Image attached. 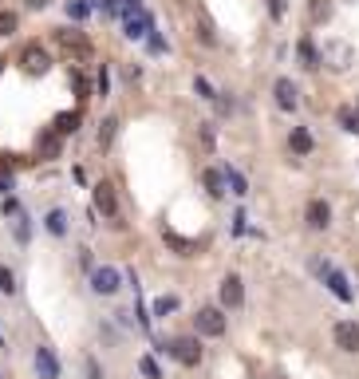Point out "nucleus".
I'll return each instance as SVG.
<instances>
[{"label": "nucleus", "mask_w": 359, "mask_h": 379, "mask_svg": "<svg viewBox=\"0 0 359 379\" xmlns=\"http://www.w3.org/2000/svg\"><path fill=\"white\" fill-rule=\"evenodd\" d=\"M158 352H170L178 359L182 368H198L201 364V340L198 336H174V340H162Z\"/></svg>", "instance_id": "obj_1"}, {"label": "nucleus", "mask_w": 359, "mask_h": 379, "mask_svg": "<svg viewBox=\"0 0 359 379\" xmlns=\"http://www.w3.org/2000/svg\"><path fill=\"white\" fill-rule=\"evenodd\" d=\"M119 16H122V32H127L130 40H142V36L154 32V20H150V12L142 8V4H127V0H122Z\"/></svg>", "instance_id": "obj_2"}, {"label": "nucleus", "mask_w": 359, "mask_h": 379, "mask_svg": "<svg viewBox=\"0 0 359 379\" xmlns=\"http://www.w3.org/2000/svg\"><path fill=\"white\" fill-rule=\"evenodd\" d=\"M91 292L95 297H119V289H122V273L115 269V265H99V269H91Z\"/></svg>", "instance_id": "obj_3"}, {"label": "nucleus", "mask_w": 359, "mask_h": 379, "mask_svg": "<svg viewBox=\"0 0 359 379\" xmlns=\"http://www.w3.org/2000/svg\"><path fill=\"white\" fill-rule=\"evenodd\" d=\"M312 273H316V277H324V285H328L332 297L351 300V285H348V277H344L336 265H328V261H312Z\"/></svg>", "instance_id": "obj_4"}, {"label": "nucleus", "mask_w": 359, "mask_h": 379, "mask_svg": "<svg viewBox=\"0 0 359 379\" xmlns=\"http://www.w3.org/2000/svg\"><path fill=\"white\" fill-rule=\"evenodd\" d=\"M194 328H198V336H225V312L213 309V304H206V309H198V316H194Z\"/></svg>", "instance_id": "obj_5"}, {"label": "nucleus", "mask_w": 359, "mask_h": 379, "mask_svg": "<svg viewBox=\"0 0 359 379\" xmlns=\"http://www.w3.org/2000/svg\"><path fill=\"white\" fill-rule=\"evenodd\" d=\"M351 60H355V51H351V44H344V40L324 44V51H320V63H328L332 71H348Z\"/></svg>", "instance_id": "obj_6"}, {"label": "nucleus", "mask_w": 359, "mask_h": 379, "mask_svg": "<svg viewBox=\"0 0 359 379\" xmlns=\"http://www.w3.org/2000/svg\"><path fill=\"white\" fill-rule=\"evenodd\" d=\"M56 44L68 51L71 60H87V56H91V40L83 36V32H75V28H60V32H56Z\"/></svg>", "instance_id": "obj_7"}, {"label": "nucleus", "mask_w": 359, "mask_h": 379, "mask_svg": "<svg viewBox=\"0 0 359 379\" xmlns=\"http://www.w3.org/2000/svg\"><path fill=\"white\" fill-rule=\"evenodd\" d=\"M32 368H36V375H40V379H60L63 375L60 356H56L48 344H40V348H36V356H32Z\"/></svg>", "instance_id": "obj_8"}, {"label": "nucleus", "mask_w": 359, "mask_h": 379, "mask_svg": "<svg viewBox=\"0 0 359 379\" xmlns=\"http://www.w3.org/2000/svg\"><path fill=\"white\" fill-rule=\"evenodd\" d=\"M20 68L28 71V75H48V68H51V56L40 48V44H28V48L20 51Z\"/></svg>", "instance_id": "obj_9"}, {"label": "nucleus", "mask_w": 359, "mask_h": 379, "mask_svg": "<svg viewBox=\"0 0 359 379\" xmlns=\"http://www.w3.org/2000/svg\"><path fill=\"white\" fill-rule=\"evenodd\" d=\"M332 340H336V348L339 352H359V324L355 320H339L336 328H332Z\"/></svg>", "instance_id": "obj_10"}, {"label": "nucleus", "mask_w": 359, "mask_h": 379, "mask_svg": "<svg viewBox=\"0 0 359 379\" xmlns=\"http://www.w3.org/2000/svg\"><path fill=\"white\" fill-rule=\"evenodd\" d=\"M95 210L103 218H119V194H115V182H99L95 186Z\"/></svg>", "instance_id": "obj_11"}, {"label": "nucleus", "mask_w": 359, "mask_h": 379, "mask_svg": "<svg viewBox=\"0 0 359 379\" xmlns=\"http://www.w3.org/2000/svg\"><path fill=\"white\" fill-rule=\"evenodd\" d=\"M241 304H245V280L237 273H229L221 280V309H241Z\"/></svg>", "instance_id": "obj_12"}, {"label": "nucleus", "mask_w": 359, "mask_h": 379, "mask_svg": "<svg viewBox=\"0 0 359 379\" xmlns=\"http://www.w3.org/2000/svg\"><path fill=\"white\" fill-rule=\"evenodd\" d=\"M304 221H308V230H328L332 225V206L324 198H312L308 210H304Z\"/></svg>", "instance_id": "obj_13"}, {"label": "nucleus", "mask_w": 359, "mask_h": 379, "mask_svg": "<svg viewBox=\"0 0 359 379\" xmlns=\"http://www.w3.org/2000/svg\"><path fill=\"white\" fill-rule=\"evenodd\" d=\"M272 95H277V107L280 111H296V83H292V80H277V83H272Z\"/></svg>", "instance_id": "obj_14"}, {"label": "nucleus", "mask_w": 359, "mask_h": 379, "mask_svg": "<svg viewBox=\"0 0 359 379\" xmlns=\"http://www.w3.org/2000/svg\"><path fill=\"white\" fill-rule=\"evenodd\" d=\"M44 230H48L51 237H68V210L51 206V210L44 213Z\"/></svg>", "instance_id": "obj_15"}, {"label": "nucleus", "mask_w": 359, "mask_h": 379, "mask_svg": "<svg viewBox=\"0 0 359 379\" xmlns=\"http://www.w3.org/2000/svg\"><path fill=\"white\" fill-rule=\"evenodd\" d=\"M312 147H316L312 130L308 127H292V135H289V150H292V154H312Z\"/></svg>", "instance_id": "obj_16"}, {"label": "nucleus", "mask_w": 359, "mask_h": 379, "mask_svg": "<svg viewBox=\"0 0 359 379\" xmlns=\"http://www.w3.org/2000/svg\"><path fill=\"white\" fill-rule=\"evenodd\" d=\"M201 182H206V190H210V198H225V194H229V186H225V174H221V170H206V174H201Z\"/></svg>", "instance_id": "obj_17"}, {"label": "nucleus", "mask_w": 359, "mask_h": 379, "mask_svg": "<svg viewBox=\"0 0 359 379\" xmlns=\"http://www.w3.org/2000/svg\"><path fill=\"white\" fill-rule=\"evenodd\" d=\"M296 56H300L304 68H320V51H316V44H312V40H300L296 44Z\"/></svg>", "instance_id": "obj_18"}, {"label": "nucleus", "mask_w": 359, "mask_h": 379, "mask_svg": "<svg viewBox=\"0 0 359 379\" xmlns=\"http://www.w3.org/2000/svg\"><path fill=\"white\" fill-rule=\"evenodd\" d=\"M60 147H63V139L56 135V130H48V135L40 139V150H36V154H40V159H51V154H60Z\"/></svg>", "instance_id": "obj_19"}, {"label": "nucleus", "mask_w": 359, "mask_h": 379, "mask_svg": "<svg viewBox=\"0 0 359 379\" xmlns=\"http://www.w3.org/2000/svg\"><path fill=\"white\" fill-rule=\"evenodd\" d=\"M12 237L20 241V245H28V241H32V218H28V213H20V218H16V225H12Z\"/></svg>", "instance_id": "obj_20"}, {"label": "nucleus", "mask_w": 359, "mask_h": 379, "mask_svg": "<svg viewBox=\"0 0 359 379\" xmlns=\"http://www.w3.org/2000/svg\"><path fill=\"white\" fill-rule=\"evenodd\" d=\"M221 174H225V186L233 190V194H245V190H249V182L241 178V170H233V166H225L221 170Z\"/></svg>", "instance_id": "obj_21"}, {"label": "nucleus", "mask_w": 359, "mask_h": 379, "mask_svg": "<svg viewBox=\"0 0 359 379\" xmlns=\"http://www.w3.org/2000/svg\"><path fill=\"white\" fill-rule=\"evenodd\" d=\"M336 119H339V127L348 130V135H359V115H355L351 107H339V115H336Z\"/></svg>", "instance_id": "obj_22"}, {"label": "nucleus", "mask_w": 359, "mask_h": 379, "mask_svg": "<svg viewBox=\"0 0 359 379\" xmlns=\"http://www.w3.org/2000/svg\"><path fill=\"white\" fill-rule=\"evenodd\" d=\"M68 16H71V20H87V16H91V0H68Z\"/></svg>", "instance_id": "obj_23"}, {"label": "nucleus", "mask_w": 359, "mask_h": 379, "mask_svg": "<svg viewBox=\"0 0 359 379\" xmlns=\"http://www.w3.org/2000/svg\"><path fill=\"white\" fill-rule=\"evenodd\" d=\"M115 130H119V119H103V123H99V147H103V150L111 147V139H115Z\"/></svg>", "instance_id": "obj_24"}, {"label": "nucleus", "mask_w": 359, "mask_h": 379, "mask_svg": "<svg viewBox=\"0 0 359 379\" xmlns=\"http://www.w3.org/2000/svg\"><path fill=\"white\" fill-rule=\"evenodd\" d=\"M308 16H312V20H316V24H324V20H328V16H332V0H312Z\"/></svg>", "instance_id": "obj_25"}, {"label": "nucleus", "mask_w": 359, "mask_h": 379, "mask_svg": "<svg viewBox=\"0 0 359 379\" xmlns=\"http://www.w3.org/2000/svg\"><path fill=\"white\" fill-rule=\"evenodd\" d=\"M170 312H178V297H158L154 300V316H170Z\"/></svg>", "instance_id": "obj_26"}, {"label": "nucleus", "mask_w": 359, "mask_h": 379, "mask_svg": "<svg viewBox=\"0 0 359 379\" xmlns=\"http://www.w3.org/2000/svg\"><path fill=\"white\" fill-rule=\"evenodd\" d=\"M16 28H20V16L16 12H0V36H12Z\"/></svg>", "instance_id": "obj_27"}, {"label": "nucleus", "mask_w": 359, "mask_h": 379, "mask_svg": "<svg viewBox=\"0 0 359 379\" xmlns=\"http://www.w3.org/2000/svg\"><path fill=\"white\" fill-rule=\"evenodd\" d=\"M80 368H83V379H103V368H99V359L95 356H83Z\"/></svg>", "instance_id": "obj_28"}, {"label": "nucleus", "mask_w": 359, "mask_h": 379, "mask_svg": "<svg viewBox=\"0 0 359 379\" xmlns=\"http://www.w3.org/2000/svg\"><path fill=\"white\" fill-rule=\"evenodd\" d=\"M139 371H142V375H146V379H162V368H158V359H150V356H142V359H139Z\"/></svg>", "instance_id": "obj_29"}, {"label": "nucleus", "mask_w": 359, "mask_h": 379, "mask_svg": "<svg viewBox=\"0 0 359 379\" xmlns=\"http://www.w3.org/2000/svg\"><path fill=\"white\" fill-rule=\"evenodd\" d=\"M0 292H4V297H12V292H16V277H12L8 265H0Z\"/></svg>", "instance_id": "obj_30"}, {"label": "nucleus", "mask_w": 359, "mask_h": 379, "mask_svg": "<svg viewBox=\"0 0 359 379\" xmlns=\"http://www.w3.org/2000/svg\"><path fill=\"white\" fill-rule=\"evenodd\" d=\"M75 123H80V115H60V119H56V127H51V130H56V135H60V139H63L68 130H75Z\"/></svg>", "instance_id": "obj_31"}, {"label": "nucleus", "mask_w": 359, "mask_h": 379, "mask_svg": "<svg viewBox=\"0 0 359 379\" xmlns=\"http://www.w3.org/2000/svg\"><path fill=\"white\" fill-rule=\"evenodd\" d=\"M194 91H198L201 99H218V95H213V87H210V80H201V75L194 80Z\"/></svg>", "instance_id": "obj_32"}, {"label": "nucleus", "mask_w": 359, "mask_h": 379, "mask_svg": "<svg viewBox=\"0 0 359 379\" xmlns=\"http://www.w3.org/2000/svg\"><path fill=\"white\" fill-rule=\"evenodd\" d=\"M198 36H201V44H213V28H210V20H206V16L198 20Z\"/></svg>", "instance_id": "obj_33"}, {"label": "nucleus", "mask_w": 359, "mask_h": 379, "mask_svg": "<svg viewBox=\"0 0 359 379\" xmlns=\"http://www.w3.org/2000/svg\"><path fill=\"white\" fill-rule=\"evenodd\" d=\"M146 48H150V51H158V56H162V51H166V40H162V36H154V32H150V36H146Z\"/></svg>", "instance_id": "obj_34"}, {"label": "nucleus", "mask_w": 359, "mask_h": 379, "mask_svg": "<svg viewBox=\"0 0 359 379\" xmlns=\"http://www.w3.org/2000/svg\"><path fill=\"white\" fill-rule=\"evenodd\" d=\"M284 8H289V0H269V12H272V16H277V20H280V16H284Z\"/></svg>", "instance_id": "obj_35"}, {"label": "nucleus", "mask_w": 359, "mask_h": 379, "mask_svg": "<svg viewBox=\"0 0 359 379\" xmlns=\"http://www.w3.org/2000/svg\"><path fill=\"white\" fill-rule=\"evenodd\" d=\"M201 142H206V147H213V123H201Z\"/></svg>", "instance_id": "obj_36"}, {"label": "nucleus", "mask_w": 359, "mask_h": 379, "mask_svg": "<svg viewBox=\"0 0 359 379\" xmlns=\"http://www.w3.org/2000/svg\"><path fill=\"white\" fill-rule=\"evenodd\" d=\"M80 265H83V269H95V261H91L87 249H80Z\"/></svg>", "instance_id": "obj_37"}, {"label": "nucleus", "mask_w": 359, "mask_h": 379, "mask_svg": "<svg viewBox=\"0 0 359 379\" xmlns=\"http://www.w3.org/2000/svg\"><path fill=\"white\" fill-rule=\"evenodd\" d=\"M48 4H51V0H28V8H32V12H40V8H48Z\"/></svg>", "instance_id": "obj_38"}, {"label": "nucleus", "mask_w": 359, "mask_h": 379, "mask_svg": "<svg viewBox=\"0 0 359 379\" xmlns=\"http://www.w3.org/2000/svg\"><path fill=\"white\" fill-rule=\"evenodd\" d=\"M127 4H142V0H127Z\"/></svg>", "instance_id": "obj_39"}, {"label": "nucleus", "mask_w": 359, "mask_h": 379, "mask_svg": "<svg viewBox=\"0 0 359 379\" xmlns=\"http://www.w3.org/2000/svg\"><path fill=\"white\" fill-rule=\"evenodd\" d=\"M0 348H4V336H0Z\"/></svg>", "instance_id": "obj_40"}, {"label": "nucleus", "mask_w": 359, "mask_h": 379, "mask_svg": "<svg viewBox=\"0 0 359 379\" xmlns=\"http://www.w3.org/2000/svg\"><path fill=\"white\" fill-rule=\"evenodd\" d=\"M355 115H359V103H355Z\"/></svg>", "instance_id": "obj_41"}]
</instances>
